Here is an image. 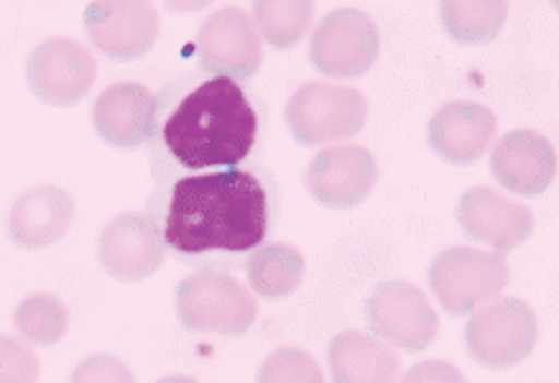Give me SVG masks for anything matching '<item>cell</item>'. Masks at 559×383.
<instances>
[{
    "label": "cell",
    "instance_id": "6da1fadb",
    "mask_svg": "<svg viewBox=\"0 0 559 383\" xmlns=\"http://www.w3.org/2000/svg\"><path fill=\"white\" fill-rule=\"evenodd\" d=\"M164 248L185 264L236 266L269 238L276 215V182L261 167L169 177L148 213Z\"/></svg>",
    "mask_w": 559,
    "mask_h": 383
},
{
    "label": "cell",
    "instance_id": "4fadbf2b",
    "mask_svg": "<svg viewBox=\"0 0 559 383\" xmlns=\"http://www.w3.org/2000/svg\"><path fill=\"white\" fill-rule=\"evenodd\" d=\"M166 248L154 220L146 213L118 215L105 225L100 264L112 279L143 282L164 264Z\"/></svg>",
    "mask_w": 559,
    "mask_h": 383
},
{
    "label": "cell",
    "instance_id": "3957f363",
    "mask_svg": "<svg viewBox=\"0 0 559 383\" xmlns=\"http://www.w3.org/2000/svg\"><path fill=\"white\" fill-rule=\"evenodd\" d=\"M368 103L360 89L330 82H307L286 105V123L297 144L324 146L358 136Z\"/></svg>",
    "mask_w": 559,
    "mask_h": 383
},
{
    "label": "cell",
    "instance_id": "7a4b0ae2",
    "mask_svg": "<svg viewBox=\"0 0 559 383\" xmlns=\"http://www.w3.org/2000/svg\"><path fill=\"white\" fill-rule=\"evenodd\" d=\"M261 116L240 82L187 74L158 95L154 148L158 171L236 169L253 154Z\"/></svg>",
    "mask_w": 559,
    "mask_h": 383
},
{
    "label": "cell",
    "instance_id": "603a6c76",
    "mask_svg": "<svg viewBox=\"0 0 559 383\" xmlns=\"http://www.w3.org/2000/svg\"><path fill=\"white\" fill-rule=\"evenodd\" d=\"M13 325L19 335L32 345H55L67 335L70 327V310L55 295H32L16 307Z\"/></svg>",
    "mask_w": 559,
    "mask_h": 383
},
{
    "label": "cell",
    "instance_id": "ffe728a7",
    "mask_svg": "<svg viewBox=\"0 0 559 383\" xmlns=\"http://www.w3.org/2000/svg\"><path fill=\"white\" fill-rule=\"evenodd\" d=\"M248 284L263 299H282L299 289L305 279V255L294 246L269 243L255 248L246 261Z\"/></svg>",
    "mask_w": 559,
    "mask_h": 383
},
{
    "label": "cell",
    "instance_id": "277c9868",
    "mask_svg": "<svg viewBox=\"0 0 559 383\" xmlns=\"http://www.w3.org/2000/svg\"><path fill=\"white\" fill-rule=\"evenodd\" d=\"M177 314L192 333L243 335L259 307L243 284L215 268H202L177 287Z\"/></svg>",
    "mask_w": 559,
    "mask_h": 383
},
{
    "label": "cell",
    "instance_id": "484cf974",
    "mask_svg": "<svg viewBox=\"0 0 559 383\" xmlns=\"http://www.w3.org/2000/svg\"><path fill=\"white\" fill-rule=\"evenodd\" d=\"M70 383H135L133 371L112 356H90L72 371Z\"/></svg>",
    "mask_w": 559,
    "mask_h": 383
},
{
    "label": "cell",
    "instance_id": "5bb4252c",
    "mask_svg": "<svg viewBox=\"0 0 559 383\" xmlns=\"http://www.w3.org/2000/svg\"><path fill=\"white\" fill-rule=\"evenodd\" d=\"M457 220L473 240H480L496 253L526 243L534 230V215L521 202L506 200L490 187H473L460 200Z\"/></svg>",
    "mask_w": 559,
    "mask_h": 383
},
{
    "label": "cell",
    "instance_id": "7402d4cb",
    "mask_svg": "<svg viewBox=\"0 0 559 383\" xmlns=\"http://www.w3.org/2000/svg\"><path fill=\"white\" fill-rule=\"evenodd\" d=\"M314 5L307 0H259L253 3V19L263 36L274 49H292L301 41L312 24Z\"/></svg>",
    "mask_w": 559,
    "mask_h": 383
},
{
    "label": "cell",
    "instance_id": "d4e9b609",
    "mask_svg": "<svg viewBox=\"0 0 559 383\" xmlns=\"http://www.w3.org/2000/svg\"><path fill=\"white\" fill-rule=\"evenodd\" d=\"M39 371V358L32 345L0 335V383H36Z\"/></svg>",
    "mask_w": 559,
    "mask_h": 383
},
{
    "label": "cell",
    "instance_id": "8992f818",
    "mask_svg": "<svg viewBox=\"0 0 559 383\" xmlns=\"http://www.w3.org/2000/svg\"><path fill=\"white\" fill-rule=\"evenodd\" d=\"M536 314L521 299H493L467 322L465 345L486 368H511L532 352L536 343Z\"/></svg>",
    "mask_w": 559,
    "mask_h": 383
},
{
    "label": "cell",
    "instance_id": "9a60e30c",
    "mask_svg": "<svg viewBox=\"0 0 559 383\" xmlns=\"http://www.w3.org/2000/svg\"><path fill=\"white\" fill-rule=\"evenodd\" d=\"M498 120L480 103H448L429 120V146L448 164H475L496 139Z\"/></svg>",
    "mask_w": 559,
    "mask_h": 383
},
{
    "label": "cell",
    "instance_id": "4316f807",
    "mask_svg": "<svg viewBox=\"0 0 559 383\" xmlns=\"http://www.w3.org/2000/svg\"><path fill=\"white\" fill-rule=\"evenodd\" d=\"M402 383H467L455 366L442 360H425L404 373Z\"/></svg>",
    "mask_w": 559,
    "mask_h": 383
},
{
    "label": "cell",
    "instance_id": "d6986e66",
    "mask_svg": "<svg viewBox=\"0 0 559 383\" xmlns=\"http://www.w3.org/2000/svg\"><path fill=\"white\" fill-rule=\"evenodd\" d=\"M328 363L332 383H396L402 371L399 356L386 343L358 330L340 333L330 343Z\"/></svg>",
    "mask_w": 559,
    "mask_h": 383
},
{
    "label": "cell",
    "instance_id": "ac0fdd59",
    "mask_svg": "<svg viewBox=\"0 0 559 383\" xmlns=\"http://www.w3.org/2000/svg\"><path fill=\"white\" fill-rule=\"evenodd\" d=\"M74 205L70 194L59 187H36L21 194L9 215L13 243L24 248H47L57 243L70 228Z\"/></svg>",
    "mask_w": 559,
    "mask_h": 383
},
{
    "label": "cell",
    "instance_id": "8fae6325",
    "mask_svg": "<svg viewBox=\"0 0 559 383\" xmlns=\"http://www.w3.org/2000/svg\"><path fill=\"white\" fill-rule=\"evenodd\" d=\"M85 28L93 47L112 62H133L156 44L158 13L143 0L90 3Z\"/></svg>",
    "mask_w": 559,
    "mask_h": 383
},
{
    "label": "cell",
    "instance_id": "5b68a950",
    "mask_svg": "<svg viewBox=\"0 0 559 383\" xmlns=\"http://www.w3.org/2000/svg\"><path fill=\"white\" fill-rule=\"evenodd\" d=\"M509 284L503 253L455 246L442 251L429 268V287L450 314H471L501 295Z\"/></svg>",
    "mask_w": 559,
    "mask_h": 383
},
{
    "label": "cell",
    "instance_id": "83f0119b",
    "mask_svg": "<svg viewBox=\"0 0 559 383\" xmlns=\"http://www.w3.org/2000/svg\"><path fill=\"white\" fill-rule=\"evenodd\" d=\"M158 383H200V381L190 379V375H169V379H164V381H158Z\"/></svg>",
    "mask_w": 559,
    "mask_h": 383
},
{
    "label": "cell",
    "instance_id": "44dd1931",
    "mask_svg": "<svg viewBox=\"0 0 559 383\" xmlns=\"http://www.w3.org/2000/svg\"><path fill=\"white\" fill-rule=\"evenodd\" d=\"M442 26L457 44H488L493 41L509 16V5L501 0H450L440 5Z\"/></svg>",
    "mask_w": 559,
    "mask_h": 383
},
{
    "label": "cell",
    "instance_id": "cb8c5ba5",
    "mask_svg": "<svg viewBox=\"0 0 559 383\" xmlns=\"http://www.w3.org/2000/svg\"><path fill=\"white\" fill-rule=\"evenodd\" d=\"M259 383H324V375L307 350L282 348L263 360Z\"/></svg>",
    "mask_w": 559,
    "mask_h": 383
},
{
    "label": "cell",
    "instance_id": "ba28073f",
    "mask_svg": "<svg viewBox=\"0 0 559 383\" xmlns=\"http://www.w3.org/2000/svg\"><path fill=\"white\" fill-rule=\"evenodd\" d=\"M381 36L373 21L355 9L332 11L314 28L309 59L324 77H362L379 57Z\"/></svg>",
    "mask_w": 559,
    "mask_h": 383
},
{
    "label": "cell",
    "instance_id": "9c48e42d",
    "mask_svg": "<svg viewBox=\"0 0 559 383\" xmlns=\"http://www.w3.org/2000/svg\"><path fill=\"white\" fill-rule=\"evenodd\" d=\"M198 62L210 77H253L261 70L263 51L251 16L238 5H225L207 16L198 34Z\"/></svg>",
    "mask_w": 559,
    "mask_h": 383
},
{
    "label": "cell",
    "instance_id": "e0dca14e",
    "mask_svg": "<svg viewBox=\"0 0 559 383\" xmlns=\"http://www.w3.org/2000/svg\"><path fill=\"white\" fill-rule=\"evenodd\" d=\"M156 97L139 82L110 85L93 105V123L103 141L118 148L148 144L154 133Z\"/></svg>",
    "mask_w": 559,
    "mask_h": 383
},
{
    "label": "cell",
    "instance_id": "30bf717a",
    "mask_svg": "<svg viewBox=\"0 0 559 383\" xmlns=\"http://www.w3.org/2000/svg\"><path fill=\"white\" fill-rule=\"evenodd\" d=\"M26 77L32 93L41 103L70 108L82 103L97 77V62L80 41L57 36L39 44L28 57Z\"/></svg>",
    "mask_w": 559,
    "mask_h": 383
},
{
    "label": "cell",
    "instance_id": "7c38bea8",
    "mask_svg": "<svg viewBox=\"0 0 559 383\" xmlns=\"http://www.w3.org/2000/svg\"><path fill=\"white\" fill-rule=\"evenodd\" d=\"M379 167L368 148L343 144L324 148L309 164L305 184L307 192L324 207L347 210L360 205L373 190Z\"/></svg>",
    "mask_w": 559,
    "mask_h": 383
},
{
    "label": "cell",
    "instance_id": "2e32d148",
    "mask_svg": "<svg viewBox=\"0 0 559 383\" xmlns=\"http://www.w3.org/2000/svg\"><path fill=\"white\" fill-rule=\"evenodd\" d=\"M490 169L509 192L542 194L557 177L555 146L536 131H511L496 144Z\"/></svg>",
    "mask_w": 559,
    "mask_h": 383
},
{
    "label": "cell",
    "instance_id": "52a82bcc",
    "mask_svg": "<svg viewBox=\"0 0 559 383\" xmlns=\"http://www.w3.org/2000/svg\"><path fill=\"white\" fill-rule=\"evenodd\" d=\"M366 318L376 340L409 352L429 348L440 327L425 291L402 279L383 282L376 287L366 302Z\"/></svg>",
    "mask_w": 559,
    "mask_h": 383
}]
</instances>
